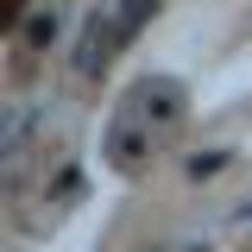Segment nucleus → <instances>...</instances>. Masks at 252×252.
I'll return each instance as SVG.
<instances>
[{
  "label": "nucleus",
  "instance_id": "obj_2",
  "mask_svg": "<svg viewBox=\"0 0 252 252\" xmlns=\"http://www.w3.org/2000/svg\"><path fill=\"white\" fill-rule=\"evenodd\" d=\"M152 6H158V0H120V6L107 13V26L94 19V26H89V38H82V51H76V69L89 76L94 63H107V51L132 44V32L145 26V19H152Z\"/></svg>",
  "mask_w": 252,
  "mask_h": 252
},
{
  "label": "nucleus",
  "instance_id": "obj_1",
  "mask_svg": "<svg viewBox=\"0 0 252 252\" xmlns=\"http://www.w3.org/2000/svg\"><path fill=\"white\" fill-rule=\"evenodd\" d=\"M177 120H183V82H170V76L132 82L126 101L114 107V120H107V164L114 170H139Z\"/></svg>",
  "mask_w": 252,
  "mask_h": 252
}]
</instances>
